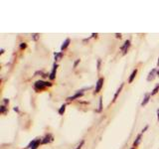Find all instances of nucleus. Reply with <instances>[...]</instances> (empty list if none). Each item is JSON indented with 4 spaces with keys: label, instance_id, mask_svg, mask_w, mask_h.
<instances>
[{
    "label": "nucleus",
    "instance_id": "obj_25",
    "mask_svg": "<svg viewBox=\"0 0 159 149\" xmlns=\"http://www.w3.org/2000/svg\"><path fill=\"white\" fill-rule=\"evenodd\" d=\"M147 128H148V126H147V125H146V126H145V127H144V128H143V129H142V133H143V132H144V131H145V130H146V129H147Z\"/></svg>",
    "mask_w": 159,
    "mask_h": 149
},
{
    "label": "nucleus",
    "instance_id": "obj_19",
    "mask_svg": "<svg viewBox=\"0 0 159 149\" xmlns=\"http://www.w3.org/2000/svg\"><path fill=\"white\" fill-rule=\"evenodd\" d=\"M32 36H33V40H34V41H37L38 38H39V34H33Z\"/></svg>",
    "mask_w": 159,
    "mask_h": 149
},
{
    "label": "nucleus",
    "instance_id": "obj_7",
    "mask_svg": "<svg viewBox=\"0 0 159 149\" xmlns=\"http://www.w3.org/2000/svg\"><path fill=\"white\" fill-rule=\"evenodd\" d=\"M155 74H156V70H155V69H153L152 71L148 74L147 81H148V82H150V81H152V79H154V78H155Z\"/></svg>",
    "mask_w": 159,
    "mask_h": 149
},
{
    "label": "nucleus",
    "instance_id": "obj_17",
    "mask_svg": "<svg viewBox=\"0 0 159 149\" xmlns=\"http://www.w3.org/2000/svg\"><path fill=\"white\" fill-rule=\"evenodd\" d=\"M102 111V98L99 97V108H98V111Z\"/></svg>",
    "mask_w": 159,
    "mask_h": 149
},
{
    "label": "nucleus",
    "instance_id": "obj_28",
    "mask_svg": "<svg viewBox=\"0 0 159 149\" xmlns=\"http://www.w3.org/2000/svg\"><path fill=\"white\" fill-rule=\"evenodd\" d=\"M4 53V49H1V51H0V54H3Z\"/></svg>",
    "mask_w": 159,
    "mask_h": 149
},
{
    "label": "nucleus",
    "instance_id": "obj_10",
    "mask_svg": "<svg viewBox=\"0 0 159 149\" xmlns=\"http://www.w3.org/2000/svg\"><path fill=\"white\" fill-rule=\"evenodd\" d=\"M149 99H150V94H149V93H146V94H145V97H144V98H143L142 102H141V106H145V104L149 102Z\"/></svg>",
    "mask_w": 159,
    "mask_h": 149
},
{
    "label": "nucleus",
    "instance_id": "obj_2",
    "mask_svg": "<svg viewBox=\"0 0 159 149\" xmlns=\"http://www.w3.org/2000/svg\"><path fill=\"white\" fill-rule=\"evenodd\" d=\"M40 143H42V140H40V139H34L31 142L28 144V146L25 148V149H37L38 146L40 145Z\"/></svg>",
    "mask_w": 159,
    "mask_h": 149
},
{
    "label": "nucleus",
    "instance_id": "obj_14",
    "mask_svg": "<svg viewBox=\"0 0 159 149\" xmlns=\"http://www.w3.org/2000/svg\"><path fill=\"white\" fill-rule=\"evenodd\" d=\"M54 55H55V60H56V61H58V60H60V59H62V57H63V53L62 52L55 53Z\"/></svg>",
    "mask_w": 159,
    "mask_h": 149
},
{
    "label": "nucleus",
    "instance_id": "obj_5",
    "mask_svg": "<svg viewBox=\"0 0 159 149\" xmlns=\"http://www.w3.org/2000/svg\"><path fill=\"white\" fill-rule=\"evenodd\" d=\"M83 96H84V93H83V91H81V92H78L77 93H75L74 96H72V97H68V101H74V99H76V98H80V97H83Z\"/></svg>",
    "mask_w": 159,
    "mask_h": 149
},
{
    "label": "nucleus",
    "instance_id": "obj_30",
    "mask_svg": "<svg viewBox=\"0 0 159 149\" xmlns=\"http://www.w3.org/2000/svg\"><path fill=\"white\" fill-rule=\"evenodd\" d=\"M157 65H158V66H159V58H158V63H157Z\"/></svg>",
    "mask_w": 159,
    "mask_h": 149
},
{
    "label": "nucleus",
    "instance_id": "obj_23",
    "mask_svg": "<svg viewBox=\"0 0 159 149\" xmlns=\"http://www.w3.org/2000/svg\"><path fill=\"white\" fill-rule=\"evenodd\" d=\"M25 48H26V44L21 43V45H20V49H25Z\"/></svg>",
    "mask_w": 159,
    "mask_h": 149
},
{
    "label": "nucleus",
    "instance_id": "obj_29",
    "mask_svg": "<svg viewBox=\"0 0 159 149\" xmlns=\"http://www.w3.org/2000/svg\"><path fill=\"white\" fill-rule=\"evenodd\" d=\"M157 76L159 77V70H158V71H157Z\"/></svg>",
    "mask_w": 159,
    "mask_h": 149
},
{
    "label": "nucleus",
    "instance_id": "obj_11",
    "mask_svg": "<svg viewBox=\"0 0 159 149\" xmlns=\"http://www.w3.org/2000/svg\"><path fill=\"white\" fill-rule=\"evenodd\" d=\"M136 74H137V70H134V71L131 73L130 77H129V79H128V82H129V83H132V82H133V79H134V78H135Z\"/></svg>",
    "mask_w": 159,
    "mask_h": 149
},
{
    "label": "nucleus",
    "instance_id": "obj_22",
    "mask_svg": "<svg viewBox=\"0 0 159 149\" xmlns=\"http://www.w3.org/2000/svg\"><path fill=\"white\" fill-rule=\"evenodd\" d=\"M7 103H9V99L4 98V99H3V103H2V104H4V106H5V104H7Z\"/></svg>",
    "mask_w": 159,
    "mask_h": 149
},
{
    "label": "nucleus",
    "instance_id": "obj_3",
    "mask_svg": "<svg viewBox=\"0 0 159 149\" xmlns=\"http://www.w3.org/2000/svg\"><path fill=\"white\" fill-rule=\"evenodd\" d=\"M129 47H130V41H129V40H126V41L124 42L123 46L120 48V49H121V51H122V53H123V55H125V54H126V52H127V50L129 49Z\"/></svg>",
    "mask_w": 159,
    "mask_h": 149
},
{
    "label": "nucleus",
    "instance_id": "obj_4",
    "mask_svg": "<svg viewBox=\"0 0 159 149\" xmlns=\"http://www.w3.org/2000/svg\"><path fill=\"white\" fill-rule=\"evenodd\" d=\"M102 86H103V79H98V81L97 82V86H96V93H99V91L102 89Z\"/></svg>",
    "mask_w": 159,
    "mask_h": 149
},
{
    "label": "nucleus",
    "instance_id": "obj_27",
    "mask_svg": "<svg viewBox=\"0 0 159 149\" xmlns=\"http://www.w3.org/2000/svg\"><path fill=\"white\" fill-rule=\"evenodd\" d=\"M116 37H117V38H120V37H121V35H120V34H116Z\"/></svg>",
    "mask_w": 159,
    "mask_h": 149
},
{
    "label": "nucleus",
    "instance_id": "obj_13",
    "mask_svg": "<svg viewBox=\"0 0 159 149\" xmlns=\"http://www.w3.org/2000/svg\"><path fill=\"white\" fill-rule=\"evenodd\" d=\"M140 140H141V134H138V135H137V137H136V139H135V141H134V143H133L134 147H135V146H137L138 144L140 143Z\"/></svg>",
    "mask_w": 159,
    "mask_h": 149
},
{
    "label": "nucleus",
    "instance_id": "obj_24",
    "mask_svg": "<svg viewBox=\"0 0 159 149\" xmlns=\"http://www.w3.org/2000/svg\"><path fill=\"white\" fill-rule=\"evenodd\" d=\"M80 63V60H77L76 62H75V64H74V68H76L77 66H78V64Z\"/></svg>",
    "mask_w": 159,
    "mask_h": 149
},
{
    "label": "nucleus",
    "instance_id": "obj_15",
    "mask_svg": "<svg viewBox=\"0 0 159 149\" xmlns=\"http://www.w3.org/2000/svg\"><path fill=\"white\" fill-rule=\"evenodd\" d=\"M65 111H66V104H63V106L59 109V114H61V115H62V114H64Z\"/></svg>",
    "mask_w": 159,
    "mask_h": 149
},
{
    "label": "nucleus",
    "instance_id": "obj_16",
    "mask_svg": "<svg viewBox=\"0 0 159 149\" xmlns=\"http://www.w3.org/2000/svg\"><path fill=\"white\" fill-rule=\"evenodd\" d=\"M158 91H159V84H156V87L155 88H154V89H153V91H152V96H153V94H156L157 93H158Z\"/></svg>",
    "mask_w": 159,
    "mask_h": 149
},
{
    "label": "nucleus",
    "instance_id": "obj_26",
    "mask_svg": "<svg viewBox=\"0 0 159 149\" xmlns=\"http://www.w3.org/2000/svg\"><path fill=\"white\" fill-rule=\"evenodd\" d=\"M157 117H158V120H159V108L157 109Z\"/></svg>",
    "mask_w": 159,
    "mask_h": 149
},
{
    "label": "nucleus",
    "instance_id": "obj_18",
    "mask_svg": "<svg viewBox=\"0 0 159 149\" xmlns=\"http://www.w3.org/2000/svg\"><path fill=\"white\" fill-rule=\"evenodd\" d=\"M5 111H6V106H5L4 104H2V106H1V109H0V112L4 113Z\"/></svg>",
    "mask_w": 159,
    "mask_h": 149
},
{
    "label": "nucleus",
    "instance_id": "obj_12",
    "mask_svg": "<svg viewBox=\"0 0 159 149\" xmlns=\"http://www.w3.org/2000/svg\"><path fill=\"white\" fill-rule=\"evenodd\" d=\"M122 88H123V84H120V87H119V88L116 91V94H114V97H113V102H116V97H117V96L119 94V93L121 92V89H122Z\"/></svg>",
    "mask_w": 159,
    "mask_h": 149
},
{
    "label": "nucleus",
    "instance_id": "obj_6",
    "mask_svg": "<svg viewBox=\"0 0 159 149\" xmlns=\"http://www.w3.org/2000/svg\"><path fill=\"white\" fill-rule=\"evenodd\" d=\"M57 68H58V65H57V64H54V66H53V70H52L51 74H50V79H54L55 78H56V72H57Z\"/></svg>",
    "mask_w": 159,
    "mask_h": 149
},
{
    "label": "nucleus",
    "instance_id": "obj_9",
    "mask_svg": "<svg viewBox=\"0 0 159 149\" xmlns=\"http://www.w3.org/2000/svg\"><path fill=\"white\" fill-rule=\"evenodd\" d=\"M70 42H71V40H70V39H66V40H65V42L63 43V45L61 46V50H62V51H64L65 49H67L69 47Z\"/></svg>",
    "mask_w": 159,
    "mask_h": 149
},
{
    "label": "nucleus",
    "instance_id": "obj_8",
    "mask_svg": "<svg viewBox=\"0 0 159 149\" xmlns=\"http://www.w3.org/2000/svg\"><path fill=\"white\" fill-rule=\"evenodd\" d=\"M53 140V137L52 135H50V134H48V135H46L44 138H43V140H42V144H46L50 141H52Z\"/></svg>",
    "mask_w": 159,
    "mask_h": 149
},
{
    "label": "nucleus",
    "instance_id": "obj_20",
    "mask_svg": "<svg viewBox=\"0 0 159 149\" xmlns=\"http://www.w3.org/2000/svg\"><path fill=\"white\" fill-rule=\"evenodd\" d=\"M84 140H82V141H81V143L79 144V145H78V147H77L76 149H81V148H82V146L84 145Z\"/></svg>",
    "mask_w": 159,
    "mask_h": 149
},
{
    "label": "nucleus",
    "instance_id": "obj_1",
    "mask_svg": "<svg viewBox=\"0 0 159 149\" xmlns=\"http://www.w3.org/2000/svg\"><path fill=\"white\" fill-rule=\"evenodd\" d=\"M52 84L49 82H44V81H37L34 84V88L36 89L37 92L43 91V89L46 87H51Z\"/></svg>",
    "mask_w": 159,
    "mask_h": 149
},
{
    "label": "nucleus",
    "instance_id": "obj_31",
    "mask_svg": "<svg viewBox=\"0 0 159 149\" xmlns=\"http://www.w3.org/2000/svg\"><path fill=\"white\" fill-rule=\"evenodd\" d=\"M130 149H135V148H134V147H133V148H130Z\"/></svg>",
    "mask_w": 159,
    "mask_h": 149
},
{
    "label": "nucleus",
    "instance_id": "obj_21",
    "mask_svg": "<svg viewBox=\"0 0 159 149\" xmlns=\"http://www.w3.org/2000/svg\"><path fill=\"white\" fill-rule=\"evenodd\" d=\"M101 59H98V71H99V69H101V68H99V67H101Z\"/></svg>",
    "mask_w": 159,
    "mask_h": 149
}]
</instances>
